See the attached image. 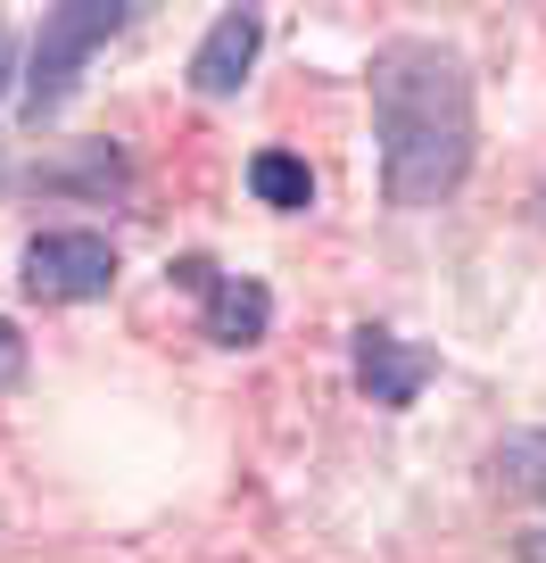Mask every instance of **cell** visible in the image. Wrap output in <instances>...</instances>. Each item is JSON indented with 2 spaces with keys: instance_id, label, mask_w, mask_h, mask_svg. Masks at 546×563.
<instances>
[{
  "instance_id": "30bf717a",
  "label": "cell",
  "mask_w": 546,
  "mask_h": 563,
  "mask_svg": "<svg viewBox=\"0 0 546 563\" xmlns=\"http://www.w3.org/2000/svg\"><path fill=\"white\" fill-rule=\"evenodd\" d=\"M9 84H25V75H18V34L0 25V100H9Z\"/></svg>"
},
{
  "instance_id": "ba28073f",
  "label": "cell",
  "mask_w": 546,
  "mask_h": 563,
  "mask_svg": "<svg viewBox=\"0 0 546 563\" xmlns=\"http://www.w3.org/2000/svg\"><path fill=\"white\" fill-rule=\"evenodd\" d=\"M489 473H497V489H513L522 506H546V431H505Z\"/></svg>"
},
{
  "instance_id": "8992f818",
  "label": "cell",
  "mask_w": 546,
  "mask_h": 563,
  "mask_svg": "<svg viewBox=\"0 0 546 563\" xmlns=\"http://www.w3.org/2000/svg\"><path fill=\"white\" fill-rule=\"evenodd\" d=\"M257 51H265V18L257 9H224L191 51V91L199 100H232L248 84V67H257Z\"/></svg>"
},
{
  "instance_id": "277c9868",
  "label": "cell",
  "mask_w": 546,
  "mask_h": 563,
  "mask_svg": "<svg viewBox=\"0 0 546 563\" xmlns=\"http://www.w3.org/2000/svg\"><path fill=\"white\" fill-rule=\"evenodd\" d=\"M175 282L199 290V340H215V349H257L274 332V290L257 274H224L208 257H175Z\"/></svg>"
},
{
  "instance_id": "6da1fadb",
  "label": "cell",
  "mask_w": 546,
  "mask_h": 563,
  "mask_svg": "<svg viewBox=\"0 0 546 563\" xmlns=\"http://www.w3.org/2000/svg\"><path fill=\"white\" fill-rule=\"evenodd\" d=\"M372 141H381V199L389 208H439L464 191L480 150L472 117V67L464 51L431 34H398L372 51Z\"/></svg>"
},
{
  "instance_id": "7c38bea8",
  "label": "cell",
  "mask_w": 546,
  "mask_h": 563,
  "mask_svg": "<svg viewBox=\"0 0 546 563\" xmlns=\"http://www.w3.org/2000/svg\"><path fill=\"white\" fill-rule=\"evenodd\" d=\"M538 208H546V199H538Z\"/></svg>"
},
{
  "instance_id": "52a82bcc",
  "label": "cell",
  "mask_w": 546,
  "mask_h": 563,
  "mask_svg": "<svg viewBox=\"0 0 546 563\" xmlns=\"http://www.w3.org/2000/svg\"><path fill=\"white\" fill-rule=\"evenodd\" d=\"M248 191L274 216H307L315 208V166H307L299 150H257V158H248Z\"/></svg>"
},
{
  "instance_id": "8fae6325",
  "label": "cell",
  "mask_w": 546,
  "mask_h": 563,
  "mask_svg": "<svg viewBox=\"0 0 546 563\" xmlns=\"http://www.w3.org/2000/svg\"><path fill=\"white\" fill-rule=\"evenodd\" d=\"M530 563H546V539H538V547H530Z\"/></svg>"
},
{
  "instance_id": "7a4b0ae2",
  "label": "cell",
  "mask_w": 546,
  "mask_h": 563,
  "mask_svg": "<svg viewBox=\"0 0 546 563\" xmlns=\"http://www.w3.org/2000/svg\"><path fill=\"white\" fill-rule=\"evenodd\" d=\"M124 25H133V0H67V9H42L34 51H25V84H18V117L51 124L58 108L75 100L83 67L124 34Z\"/></svg>"
},
{
  "instance_id": "5b68a950",
  "label": "cell",
  "mask_w": 546,
  "mask_h": 563,
  "mask_svg": "<svg viewBox=\"0 0 546 563\" xmlns=\"http://www.w3.org/2000/svg\"><path fill=\"white\" fill-rule=\"evenodd\" d=\"M348 365H356V389H365L381 415H405V406L431 389L439 356H431L423 340L389 332V323H356V332H348Z\"/></svg>"
},
{
  "instance_id": "3957f363",
  "label": "cell",
  "mask_w": 546,
  "mask_h": 563,
  "mask_svg": "<svg viewBox=\"0 0 546 563\" xmlns=\"http://www.w3.org/2000/svg\"><path fill=\"white\" fill-rule=\"evenodd\" d=\"M18 282H25V299L42 307H83V299H108L116 290V241L108 232H34V241L18 249Z\"/></svg>"
},
{
  "instance_id": "9c48e42d",
  "label": "cell",
  "mask_w": 546,
  "mask_h": 563,
  "mask_svg": "<svg viewBox=\"0 0 546 563\" xmlns=\"http://www.w3.org/2000/svg\"><path fill=\"white\" fill-rule=\"evenodd\" d=\"M18 365H25V349H18V323H9V316H0V389H9V382H18Z\"/></svg>"
}]
</instances>
